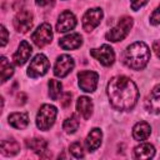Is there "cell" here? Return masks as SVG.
<instances>
[{
  "mask_svg": "<svg viewBox=\"0 0 160 160\" xmlns=\"http://www.w3.org/2000/svg\"><path fill=\"white\" fill-rule=\"evenodd\" d=\"M0 70H1V82H6L8 79L14 74V68L12 65L8 61V59L5 56H2L0 59Z\"/></svg>",
  "mask_w": 160,
  "mask_h": 160,
  "instance_id": "obj_23",
  "label": "cell"
},
{
  "mask_svg": "<svg viewBox=\"0 0 160 160\" xmlns=\"http://www.w3.org/2000/svg\"><path fill=\"white\" fill-rule=\"evenodd\" d=\"M36 5L38 6H41V8H46V6H52L55 0H35Z\"/></svg>",
  "mask_w": 160,
  "mask_h": 160,
  "instance_id": "obj_31",
  "label": "cell"
},
{
  "mask_svg": "<svg viewBox=\"0 0 160 160\" xmlns=\"http://www.w3.org/2000/svg\"><path fill=\"white\" fill-rule=\"evenodd\" d=\"M78 79H79V86L82 91L94 92L96 90L98 80H99L98 72L90 71V70H84L78 74Z\"/></svg>",
  "mask_w": 160,
  "mask_h": 160,
  "instance_id": "obj_7",
  "label": "cell"
},
{
  "mask_svg": "<svg viewBox=\"0 0 160 160\" xmlns=\"http://www.w3.org/2000/svg\"><path fill=\"white\" fill-rule=\"evenodd\" d=\"M76 26V18L70 10H65L59 15L56 22V31L58 32H66L72 30Z\"/></svg>",
  "mask_w": 160,
  "mask_h": 160,
  "instance_id": "obj_12",
  "label": "cell"
},
{
  "mask_svg": "<svg viewBox=\"0 0 160 160\" xmlns=\"http://www.w3.org/2000/svg\"><path fill=\"white\" fill-rule=\"evenodd\" d=\"M101 139H102V132L99 128H94L90 130V132L86 136V140H85V145L88 148L89 151H94L96 150L100 144H101Z\"/></svg>",
  "mask_w": 160,
  "mask_h": 160,
  "instance_id": "obj_17",
  "label": "cell"
},
{
  "mask_svg": "<svg viewBox=\"0 0 160 160\" xmlns=\"http://www.w3.org/2000/svg\"><path fill=\"white\" fill-rule=\"evenodd\" d=\"M31 52H32V48H31V45H30L26 40L20 41L18 50H16V51H15V54L12 55L14 64H15V65H18V66L24 65V64L29 60V58H30Z\"/></svg>",
  "mask_w": 160,
  "mask_h": 160,
  "instance_id": "obj_13",
  "label": "cell"
},
{
  "mask_svg": "<svg viewBox=\"0 0 160 160\" xmlns=\"http://www.w3.org/2000/svg\"><path fill=\"white\" fill-rule=\"evenodd\" d=\"M82 44V38L78 32H71L59 40V45L64 50H75Z\"/></svg>",
  "mask_w": 160,
  "mask_h": 160,
  "instance_id": "obj_15",
  "label": "cell"
},
{
  "mask_svg": "<svg viewBox=\"0 0 160 160\" xmlns=\"http://www.w3.org/2000/svg\"><path fill=\"white\" fill-rule=\"evenodd\" d=\"M60 104H61L62 108L70 106V104H71V94H70V92H65V94L62 95V98L60 99Z\"/></svg>",
  "mask_w": 160,
  "mask_h": 160,
  "instance_id": "obj_29",
  "label": "cell"
},
{
  "mask_svg": "<svg viewBox=\"0 0 160 160\" xmlns=\"http://www.w3.org/2000/svg\"><path fill=\"white\" fill-rule=\"evenodd\" d=\"M26 148L32 150L36 154H40L42 151L46 150L48 148V142L44 140V139H40V138H34V139H28L26 140Z\"/></svg>",
  "mask_w": 160,
  "mask_h": 160,
  "instance_id": "obj_22",
  "label": "cell"
},
{
  "mask_svg": "<svg viewBox=\"0 0 160 160\" xmlns=\"http://www.w3.org/2000/svg\"><path fill=\"white\" fill-rule=\"evenodd\" d=\"M150 24L151 25H158L160 24V5L152 11L151 16H150Z\"/></svg>",
  "mask_w": 160,
  "mask_h": 160,
  "instance_id": "obj_27",
  "label": "cell"
},
{
  "mask_svg": "<svg viewBox=\"0 0 160 160\" xmlns=\"http://www.w3.org/2000/svg\"><path fill=\"white\" fill-rule=\"evenodd\" d=\"M90 55L104 66H110L115 61V52L110 45H101L99 49H91Z\"/></svg>",
  "mask_w": 160,
  "mask_h": 160,
  "instance_id": "obj_9",
  "label": "cell"
},
{
  "mask_svg": "<svg viewBox=\"0 0 160 160\" xmlns=\"http://www.w3.org/2000/svg\"><path fill=\"white\" fill-rule=\"evenodd\" d=\"M9 40V34H8V30L5 29L4 25H1V46H5L6 42Z\"/></svg>",
  "mask_w": 160,
  "mask_h": 160,
  "instance_id": "obj_30",
  "label": "cell"
},
{
  "mask_svg": "<svg viewBox=\"0 0 160 160\" xmlns=\"http://www.w3.org/2000/svg\"><path fill=\"white\" fill-rule=\"evenodd\" d=\"M56 115H58V109L54 105L44 104L39 109L38 115H36V126H38V129H40L42 131L49 130L54 125Z\"/></svg>",
  "mask_w": 160,
  "mask_h": 160,
  "instance_id": "obj_3",
  "label": "cell"
},
{
  "mask_svg": "<svg viewBox=\"0 0 160 160\" xmlns=\"http://www.w3.org/2000/svg\"><path fill=\"white\" fill-rule=\"evenodd\" d=\"M92 109H94V106H92V101H91L90 98L80 96L78 99V101H76V110H78V112L85 120L90 119V116L92 115Z\"/></svg>",
  "mask_w": 160,
  "mask_h": 160,
  "instance_id": "obj_16",
  "label": "cell"
},
{
  "mask_svg": "<svg viewBox=\"0 0 160 160\" xmlns=\"http://www.w3.org/2000/svg\"><path fill=\"white\" fill-rule=\"evenodd\" d=\"M131 28H132V19L130 16H124L119 20V22L112 29H110L106 32L105 38H106V40H109L111 42L121 41L128 36Z\"/></svg>",
  "mask_w": 160,
  "mask_h": 160,
  "instance_id": "obj_4",
  "label": "cell"
},
{
  "mask_svg": "<svg viewBox=\"0 0 160 160\" xmlns=\"http://www.w3.org/2000/svg\"><path fill=\"white\" fill-rule=\"evenodd\" d=\"M152 50L155 51L156 56H158V58H160V39H159V40H156V41L154 42V45H152Z\"/></svg>",
  "mask_w": 160,
  "mask_h": 160,
  "instance_id": "obj_32",
  "label": "cell"
},
{
  "mask_svg": "<svg viewBox=\"0 0 160 160\" xmlns=\"http://www.w3.org/2000/svg\"><path fill=\"white\" fill-rule=\"evenodd\" d=\"M151 132V128L146 121H139L132 128V138L138 141L146 140Z\"/></svg>",
  "mask_w": 160,
  "mask_h": 160,
  "instance_id": "obj_18",
  "label": "cell"
},
{
  "mask_svg": "<svg viewBox=\"0 0 160 160\" xmlns=\"http://www.w3.org/2000/svg\"><path fill=\"white\" fill-rule=\"evenodd\" d=\"M51 39H52V29L51 25L48 22H42L31 34V40L38 48H44L45 45L50 44Z\"/></svg>",
  "mask_w": 160,
  "mask_h": 160,
  "instance_id": "obj_6",
  "label": "cell"
},
{
  "mask_svg": "<svg viewBox=\"0 0 160 160\" xmlns=\"http://www.w3.org/2000/svg\"><path fill=\"white\" fill-rule=\"evenodd\" d=\"M49 68H50V62H49L48 58L44 54H38L30 61V65L28 68V75L32 79L42 76L48 72Z\"/></svg>",
  "mask_w": 160,
  "mask_h": 160,
  "instance_id": "obj_5",
  "label": "cell"
},
{
  "mask_svg": "<svg viewBox=\"0 0 160 160\" xmlns=\"http://www.w3.org/2000/svg\"><path fill=\"white\" fill-rule=\"evenodd\" d=\"M149 0H130V4H131V9L132 10H139L140 8H142L144 5L148 4Z\"/></svg>",
  "mask_w": 160,
  "mask_h": 160,
  "instance_id": "obj_28",
  "label": "cell"
},
{
  "mask_svg": "<svg viewBox=\"0 0 160 160\" xmlns=\"http://www.w3.org/2000/svg\"><path fill=\"white\" fill-rule=\"evenodd\" d=\"M20 151V145L14 139H8L1 141V152L5 156H14Z\"/></svg>",
  "mask_w": 160,
  "mask_h": 160,
  "instance_id": "obj_21",
  "label": "cell"
},
{
  "mask_svg": "<svg viewBox=\"0 0 160 160\" xmlns=\"http://www.w3.org/2000/svg\"><path fill=\"white\" fill-rule=\"evenodd\" d=\"M48 86H49V95L52 100H58L60 94H61V89H62V85L59 80H55V79H50L49 82H48Z\"/></svg>",
  "mask_w": 160,
  "mask_h": 160,
  "instance_id": "obj_24",
  "label": "cell"
},
{
  "mask_svg": "<svg viewBox=\"0 0 160 160\" xmlns=\"http://www.w3.org/2000/svg\"><path fill=\"white\" fill-rule=\"evenodd\" d=\"M150 60V49L144 41H135L126 48L122 55V62L132 70L144 69Z\"/></svg>",
  "mask_w": 160,
  "mask_h": 160,
  "instance_id": "obj_2",
  "label": "cell"
},
{
  "mask_svg": "<svg viewBox=\"0 0 160 160\" xmlns=\"http://www.w3.org/2000/svg\"><path fill=\"white\" fill-rule=\"evenodd\" d=\"M9 124L15 129H25L29 125V115L26 112H12L9 115Z\"/></svg>",
  "mask_w": 160,
  "mask_h": 160,
  "instance_id": "obj_19",
  "label": "cell"
},
{
  "mask_svg": "<svg viewBox=\"0 0 160 160\" xmlns=\"http://www.w3.org/2000/svg\"><path fill=\"white\" fill-rule=\"evenodd\" d=\"M145 108L151 114H160V84H158L149 94L145 100Z\"/></svg>",
  "mask_w": 160,
  "mask_h": 160,
  "instance_id": "obj_14",
  "label": "cell"
},
{
  "mask_svg": "<svg viewBox=\"0 0 160 160\" xmlns=\"http://www.w3.org/2000/svg\"><path fill=\"white\" fill-rule=\"evenodd\" d=\"M78 128H79V119H78L76 115H71L70 118H68V119L64 120L62 129H64L66 132L72 134V132H75V131L78 130Z\"/></svg>",
  "mask_w": 160,
  "mask_h": 160,
  "instance_id": "obj_25",
  "label": "cell"
},
{
  "mask_svg": "<svg viewBox=\"0 0 160 160\" xmlns=\"http://www.w3.org/2000/svg\"><path fill=\"white\" fill-rule=\"evenodd\" d=\"M74 59L68 55V54H62L56 59L55 66H54V74L58 78H65L68 74L71 72V70L74 69Z\"/></svg>",
  "mask_w": 160,
  "mask_h": 160,
  "instance_id": "obj_10",
  "label": "cell"
},
{
  "mask_svg": "<svg viewBox=\"0 0 160 160\" xmlns=\"http://www.w3.org/2000/svg\"><path fill=\"white\" fill-rule=\"evenodd\" d=\"M108 98L114 109L120 111L131 110L139 100V90L128 76H114L108 84Z\"/></svg>",
  "mask_w": 160,
  "mask_h": 160,
  "instance_id": "obj_1",
  "label": "cell"
},
{
  "mask_svg": "<svg viewBox=\"0 0 160 160\" xmlns=\"http://www.w3.org/2000/svg\"><path fill=\"white\" fill-rule=\"evenodd\" d=\"M69 150H70V152H71V155H72L74 158H76V159L84 158V148H82V145H81L79 141L72 142V144L70 145Z\"/></svg>",
  "mask_w": 160,
  "mask_h": 160,
  "instance_id": "obj_26",
  "label": "cell"
},
{
  "mask_svg": "<svg viewBox=\"0 0 160 160\" xmlns=\"http://www.w3.org/2000/svg\"><path fill=\"white\" fill-rule=\"evenodd\" d=\"M154 155H155V148L149 142L140 144L134 149V158L136 159H151Z\"/></svg>",
  "mask_w": 160,
  "mask_h": 160,
  "instance_id": "obj_20",
  "label": "cell"
},
{
  "mask_svg": "<svg viewBox=\"0 0 160 160\" xmlns=\"http://www.w3.org/2000/svg\"><path fill=\"white\" fill-rule=\"evenodd\" d=\"M12 22H14V28H15V30L18 32L25 34L32 28L34 16H32L31 11H29V10H20L15 15Z\"/></svg>",
  "mask_w": 160,
  "mask_h": 160,
  "instance_id": "obj_8",
  "label": "cell"
},
{
  "mask_svg": "<svg viewBox=\"0 0 160 160\" xmlns=\"http://www.w3.org/2000/svg\"><path fill=\"white\" fill-rule=\"evenodd\" d=\"M102 10L100 8H94V9H90L88 10L84 16H82V28L85 31H92L101 21L102 19Z\"/></svg>",
  "mask_w": 160,
  "mask_h": 160,
  "instance_id": "obj_11",
  "label": "cell"
}]
</instances>
